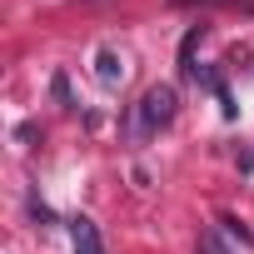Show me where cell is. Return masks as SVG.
<instances>
[{
    "label": "cell",
    "mask_w": 254,
    "mask_h": 254,
    "mask_svg": "<svg viewBox=\"0 0 254 254\" xmlns=\"http://www.w3.org/2000/svg\"><path fill=\"white\" fill-rule=\"evenodd\" d=\"M199 254H229V249H224L214 234H204V239H199Z\"/></svg>",
    "instance_id": "4"
},
{
    "label": "cell",
    "mask_w": 254,
    "mask_h": 254,
    "mask_svg": "<svg viewBox=\"0 0 254 254\" xmlns=\"http://www.w3.org/2000/svg\"><path fill=\"white\" fill-rule=\"evenodd\" d=\"M175 105H180L175 85H155V90H145V100H140V125H135V135H140V140H150L155 130H165V125L175 120Z\"/></svg>",
    "instance_id": "1"
},
{
    "label": "cell",
    "mask_w": 254,
    "mask_h": 254,
    "mask_svg": "<svg viewBox=\"0 0 254 254\" xmlns=\"http://www.w3.org/2000/svg\"><path fill=\"white\" fill-rule=\"evenodd\" d=\"M70 239H75V254H105V244H100V229L80 214V219H70Z\"/></svg>",
    "instance_id": "3"
},
{
    "label": "cell",
    "mask_w": 254,
    "mask_h": 254,
    "mask_svg": "<svg viewBox=\"0 0 254 254\" xmlns=\"http://www.w3.org/2000/svg\"><path fill=\"white\" fill-rule=\"evenodd\" d=\"M95 75H100V85H105V90L125 85V55H120V50H110V45H100V50H95Z\"/></svg>",
    "instance_id": "2"
}]
</instances>
